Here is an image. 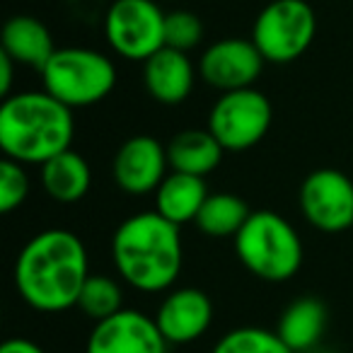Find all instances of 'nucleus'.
I'll use <instances>...</instances> for the list:
<instances>
[{"label": "nucleus", "instance_id": "obj_10", "mask_svg": "<svg viewBox=\"0 0 353 353\" xmlns=\"http://www.w3.org/2000/svg\"><path fill=\"white\" fill-rule=\"evenodd\" d=\"M264 56L252 39H218L199 59V78L218 92L254 88L264 70Z\"/></svg>", "mask_w": 353, "mask_h": 353}, {"label": "nucleus", "instance_id": "obj_3", "mask_svg": "<svg viewBox=\"0 0 353 353\" xmlns=\"http://www.w3.org/2000/svg\"><path fill=\"white\" fill-rule=\"evenodd\" d=\"M75 136L73 109L46 90L15 92L0 107V148L20 165H44L68 150Z\"/></svg>", "mask_w": 353, "mask_h": 353}, {"label": "nucleus", "instance_id": "obj_12", "mask_svg": "<svg viewBox=\"0 0 353 353\" xmlns=\"http://www.w3.org/2000/svg\"><path fill=\"white\" fill-rule=\"evenodd\" d=\"M114 182L131 196L155 194V189L170 174L167 145L152 136H131L121 143L112 162Z\"/></svg>", "mask_w": 353, "mask_h": 353}, {"label": "nucleus", "instance_id": "obj_5", "mask_svg": "<svg viewBox=\"0 0 353 353\" xmlns=\"http://www.w3.org/2000/svg\"><path fill=\"white\" fill-rule=\"evenodd\" d=\"M44 90L70 109L99 104L117 88V65L107 54L85 46L56 49L41 68Z\"/></svg>", "mask_w": 353, "mask_h": 353}, {"label": "nucleus", "instance_id": "obj_25", "mask_svg": "<svg viewBox=\"0 0 353 353\" xmlns=\"http://www.w3.org/2000/svg\"><path fill=\"white\" fill-rule=\"evenodd\" d=\"M15 61L0 51V94L3 99L12 94V78H15Z\"/></svg>", "mask_w": 353, "mask_h": 353}, {"label": "nucleus", "instance_id": "obj_27", "mask_svg": "<svg viewBox=\"0 0 353 353\" xmlns=\"http://www.w3.org/2000/svg\"><path fill=\"white\" fill-rule=\"evenodd\" d=\"M310 353H329V351H319V348H314V351H310Z\"/></svg>", "mask_w": 353, "mask_h": 353}, {"label": "nucleus", "instance_id": "obj_4", "mask_svg": "<svg viewBox=\"0 0 353 353\" xmlns=\"http://www.w3.org/2000/svg\"><path fill=\"white\" fill-rule=\"evenodd\" d=\"M235 252L252 276L269 283L290 281L303 266V240L276 211H252L235 237Z\"/></svg>", "mask_w": 353, "mask_h": 353}, {"label": "nucleus", "instance_id": "obj_11", "mask_svg": "<svg viewBox=\"0 0 353 353\" xmlns=\"http://www.w3.org/2000/svg\"><path fill=\"white\" fill-rule=\"evenodd\" d=\"M167 346L155 317L123 307L114 317L94 322L85 353H167Z\"/></svg>", "mask_w": 353, "mask_h": 353}, {"label": "nucleus", "instance_id": "obj_15", "mask_svg": "<svg viewBox=\"0 0 353 353\" xmlns=\"http://www.w3.org/2000/svg\"><path fill=\"white\" fill-rule=\"evenodd\" d=\"M0 51L10 56L17 65H27L41 73V68L56 54V44L41 20L32 15H15L3 27Z\"/></svg>", "mask_w": 353, "mask_h": 353}, {"label": "nucleus", "instance_id": "obj_19", "mask_svg": "<svg viewBox=\"0 0 353 353\" xmlns=\"http://www.w3.org/2000/svg\"><path fill=\"white\" fill-rule=\"evenodd\" d=\"M41 187L59 203H78L92 187V172L80 152L63 150L41 165Z\"/></svg>", "mask_w": 353, "mask_h": 353}, {"label": "nucleus", "instance_id": "obj_22", "mask_svg": "<svg viewBox=\"0 0 353 353\" xmlns=\"http://www.w3.org/2000/svg\"><path fill=\"white\" fill-rule=\"evenodd\" d=\"M211 353H295L276 332L264 327H237L218 339Z\"/></svg>", "mask_w": 353, "mask_h": 353}, {"label": "nucleus", "instance_id": "obj_16", "mask_svg": "<svg viewBox=\"0 0 353 353\" xmlns=\"http://www.w3.org/2000/svg\"><path fill=\"white\" fill-rule=\"evenodd\" d=\"M206 199L208 187L203 182V176L170 170V174L155 189V211L170 223L182 228L187 223H196Z\"/></svg>", "mask_w": 353, "mask_h": 353}, {"label": "nucleus", "instance_id": "obj_13", "mask_svg": "<svg viewBox=\"0 0 353 353\" xmlns=\"http://www.w3.org/2000/svg\"><path fill=\"white\" fill-rule=\"evenodd\" d=\"M167 343L184 346L199 341L213 324V303L201 288H174L162 298L155 312Z\"/></svg>", "mask_w": 353, "mask_h": 353}, {"label": "nucleus", "instance_id": "obj_7", "mask_svg": "<svg viewBox=\"0 0 353 353\" xmlns=\"http://www.w3.org/2000/svg\"><path fill=\"white\" fill-rule=\"evenodd\" d=\"M165 17L155 0H114L104 15V39L117 56L145 63L165 49Z\"/></svg>", "mask_w": 353, "mask_h": 353}, {"label": "nucleus", "instance_id": "obj_26", "mask_svg": "<svg viewBox=\"0 0 353 353\" xmlns=\"http://www.w3.org/2000/svg\"><path fill=\"white\" fill-rule=\"evenodd\" d=\"M0 353H46V351L37 341H32V339L15 336V339H8V341L0 346Z\"/></svg>", "mask_w": 353, "mask_h": 353}, {"label": "nucleus", "instance_id": "obj_21", "mask_svg": "<svg viewBox=\"0 0 353 353\" xmlns=\"http://www.w3.org/2000/svg\"><path fill=\"white\" fill-rule=\"evenodd\" d=\"M78 307L83 310L85 317L94 319V322L114 317V314L123 310L121 283L117 279H112V276L90 274V279L83 285V293H80Z\"/></svg>", "mask_w": 353, "mask_h": 353}, {"label": "nucleus", "instance_id": "obj_20", "mask_svg": "<svg viewBox=\"0 0 353 353\" xmlns=\"http://www.w3.org/2000/svg\"><path fill=\"white\" fill-rule=\"evenodd\" d=\"M250 216L252 211L245 199L228 192L208 194L206 203L196 218V228L203 235L216 237V240H225V237L235 240Z\"/></svg>", "mask_w": 353, "mask_h": 353}, {"label": "nucleus", "instance_id": "obj_23", "mask_svg": "<svg viewBox=\"0 0 353 353\" xmlns=\"http://www.w3.org/2000/svg\"><path fill=\"white\" fill-rule=\"evenodd\" d=\"M203 39V22L199 15L189 10H174L167 12L165 17V46L189 54L196 49Z\"/></svg>", "mask_w": 353, "mask_h": 353}, {"label": "nucleus", "instance_id": "obj_14", "mask_svg": "<svg viewBox=\"0 0 353 353\" xmlns=\"http://www.w3.org/2000/svg\"><path fill=\"white\" fill-rule=\"evenodd\" d=\"M196 73L199 68H194L189 54L165 46L143 63V85L155 102L176 107L194 92Z\"/></svg>", "mask_w": 353, "mask_h": 353}, {"label": "nucleus", "instance_id": "obj_18", "mask_svg": "<svg viewBox=\"0 0 353 353\" xmlns=\"http://www.w3.org/2000/svg\"><path fill=\"white\" fill-rule=\"evenodd\" d=\"M329 314L322 300L317 298H298L283 310L279 319V334L283 343L295 353H310L317 348L319 339L324 336Z\"/></svg>", "mask_w": 353, "mask_h": 353}, {"label": "nucleus", "instance_id": "obj_1", "mask_svg": "<svg viewBox=\"0 0 353 353\" xmlns=\"http://www.w3.org/2000/svg\"><path fill=\"white\" fill-rule=\"evenodd\" d=\"M88 279V250L75 232L63 228L37 232L15 261V288L37 312L75 307Z\"/></svg>", "mask_w": 353, "mask_h": 353}, {"label": "nucleus", "instance_id": "obj_24", "mask_svg": "<svg viewBox=\"0 0 353 353\" xmlns=\"http://www.w3.org/2000/svg\"><path fill=\"white\" fill-rule=\"evenodd\" d=\"M30 196V176L25 172V165L6 160L0 162V213H12L22 206Z\"/></svg>", "mask_w": 353, "mask_h": 353}, {"label": "nucleus", "instance_id": "obj_17", "mask_svg": "<svg viewBox=\"0 0 353 353\" xmlns=\"http://www.w3.org/2000/svg\"><path fill=\"white\" fill-rule=\"evenodd\" d=\"M225 148L208 128H187L167 143V160L172 172L206 176L223 162Z\"/></svg>", "mask_w": 353, "mask_h": 353}, {"label": "nucleus", "instance_id": "obj_6", "mask_svg": "<svg viewBox=\"0 0 353 353\" xmlns=\"http://www.w3.org/2000/svg\"><path fill=\"white\" fill-rule=\"evenodd\" d=\"M317 17L307 0H271L252 27V41L266 63L285 65L310 49Z\"/></svg>", "mask_w": 353, "mask_h": 353}, {"label": "nucleus", "instance_id": "obj_8", "mask_svg": "<svg viewBox=\"0 0 353 353\" xmlns=\"http://www.w3.org/2000/svg\"><path fill=\"white\" fill-rule=\"evenodd\" d=\"M274 109L256 88L223 92L208 114V131L225 150L242 152L259 145L271 128Z\"/></svg>", "mask_w": 353, "mask_h": 353}, {"label": "nucleus", "instance_id": "obj_9", "mask_svg": "<svg viewBox=\"0 0 353 353\" xmlns=\"http://www.w3.org/2000/svg\"><path fill=\"white\" fill-rule=\"evenodd\" d=\"M300 213L322 232L353 228V182L343 172L322 167L310 172L300 184Z\"/></svg>", "mask_w": 353, "mask_h": 353}, {"label": "nucleus", "instance_id": "obj_2", "mask_svg": "<svg viewBox=\"0 0 353 353\" xmlns=\"http://www.w3.org/2000/svg\"><path fill=\"white\" fill-rule=\"evenodd\" d=\"M112 261L123 283L141 293L170 290L182 274L184 247L179 225L157 211H143L119 223L112 237Z\"/></svg>", "mask_w": 353, "mask_h": 353}]
</instances>
